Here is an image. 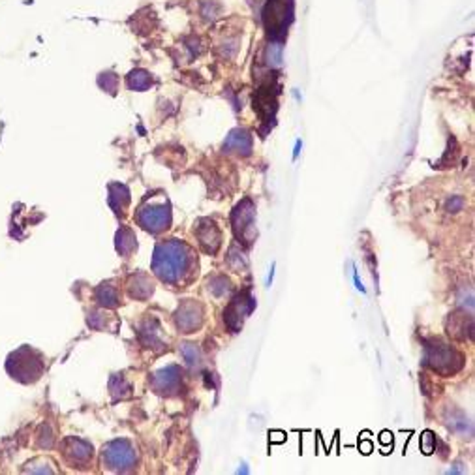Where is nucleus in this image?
Returning a JSON list of instances; mask_svg holds the SVG:
<instances>
[{"label": "nucleus", "mask_w": 475, "mask_h": 475, "mask_svg": "<svg viewBox=\"0 0 475 475\" xmlns=\"http://www.w3.org/2000/svg\"><path fill=\"white\" fill-rule=\"evenodd\" d=\"M6 370L16 382L31 385L36 383L43 372H46V359L40 351L31 346H21L19 350L11 351L6 361Z\"/></svg>", "instance_id": "2"}, {"label": "nucleus", "mask_w": 475, "mask_h": 475, "mask_svg": "<svg viewBox=\"0 0 475 475\" xmlns=\"http://www.w3.org/2000/svg\"><path fill=\"white\" fill-rule=\"evenodd\" d=\"M263 21L271 36H284L291 21V0H268L263 10Z\"/></svg>", "instance_id": "5"}, {"label": "nucleus", "mask_w": 475, "mask_h": 475, "mask_svg": "<svg viewBox=\"0 0 475 475\" xmlns=\"http://www.w3.org/2000/svg\"><path fill=\"white\" fill-rule=\"evenodd\" d=\"M62 454L73 468H87L88 462L93 460V445L85 439L66 438L62 444Z\"/></svg>", "instance_id": "6"}, {"label": "nucleus", "mask_w": 475, "mask_h": 475, "mask_svg": "<svg viewBox=\"0 0 475 475\" xmlns=\"http://www.w3.org/2000/svg\"><path fill=\"white\" fill-rule=\"evenodd\" d=\"M152 85V78L145 70H135L128 75V87L132 90H147Z\"/></svg>", "instance_id": "16"}, {"label": "nucleus", "mask_w": 475, "mask_h": 475, "mask_svg": "<svg viewBox=\"0 0 475 475\" xmlns=\"http://www.w3.org/2000/svg\"><path fill=\"white\" fill-rule=\"evenodd\" d=\"M196 235H197V243H199V246H202L207 254L218 252L222 237H220V231H218L216 224L212 222V220H202L196 229Z\"/></svg>", "instance_id": "10"}, {"label": "nucleus", "mask_w": 475, "mask_h": 475, "mask_svg": "<svg viewBox=\"0 0 475 475\" xmlns=\"http://www.w3.org/2000/svg\"><path fill=\"white\" fill-rule=\"evenodd\" d=\"M254 308V299L248 297V295H241L237 299L233 301L229 308L226 312V323L229 325L231 330H237L239 327L243 325V318L252 312Z\"/></svg>", "instance_id": "11"}, {"label": "nucleus", "mask_w": 475, "mask_h": 475, "mask_svg": "<svg viewBox=\"0 0 475 475\" xmlns=\"http://www.w3.org/2000/svg\"><path fill=\"white\" fill-rule=\"evenodd\" d=\"M152 385L162 395H173L181 385V368L167 367L164 370L156 372L152 377Z\"/></svg>", "instance_id": "12"}, {"label": "nucleus", "mask_w": 475, "mask_h": 475, "mask_svg": "<svg viewBox=\"0 0 475 475\" xmlns=\"http://www.w3.org/2000/svg\"><path fill=\"white\" fill-rule=\"evenodd\" d=\"M175 321L182 333H196L203 323V306L196 301L188 299L177 310Z\"/></svg>", "instance_id": "7"}, {"label": "nucleus", "mask_w": 475, "mask_h": 475, "mask_svg": "<svg viewBox=\"0 0 475 475\" xmlns=\"http://www.w3.org/2000/svg\"><path fill=\"white\" fill-rule=\"evenodd\" d=\"M137 248L135 243V235L130 227H122L119 233H117V250H119L122 256H130Z\"/></svg>", "instance_id": "14"}, {"label": "nucleus", "mask_w": 475, "mask_h": 475, "mask_svg": "<svg viewBox=\"0 0 475 475\" xmlns=\"http://www.w3.org/2000/svg\"><path fill=\"white\" fill-rule=\"evenodd\" d=\"M135 220L145 231L158 235L171 226V207L167 199H145L135 212Z\"/></svg>", "instance_id": "3"}, {"label": "nucleus", "mask_w": 475, "mask_h": 475, "mask_svg": "<svg viewBox=\"0 0 475 475\" xmlns=\"http://www.w3.org/2000/svg\"><path fill=\"white\" fill-rule=\"evenodd\" d=\"M103 464L111 471H130L135 468L137 454L128 439H115L102 451Z\"/></svg>", "instance_id": "4"}, {"label": "nucleus", "mask_w": 475, "mask_h": 475, "mask_svg": "<svg viewBox=\"0 0 475 475\" xmlns=\"http://www.w3.org/2000/svg\"><path fill=\"white\" fill-rule=\"evenodd\" d=\"M96 299L100 301V305H103L105 308H115L119 306V291L113 288L111 284H102L96 291Z\"/></svg>", "instance_id": "15"}, {"label": "nucleus", "mask_w": 475, "mask_h": 475, "mask_svg": "<svg viewBox=\"0 0 475 475\" xmlns=\"http://www.w3.org/2000/svg\"><path fill=\"white\" fill-rule=\"evenodd\" d=\"M454 359H462V357H460L453 348L445 346V344H439V346L436 348H429V351H427V362H429L434 370L444 372V374H447V372L453 374V372L459 370L456 367H453Z\"/></svg>", "instance_id": "8"}, {"label": "nucleus", "mask_w": 475, "mask_h": 475, "mask_svg": "<svg viewBox=\"0 0 475 475\" xmlns=\"http://www.w3.org/2000/svg\"><path fill=\"white\" fill-rule=\"evenodd\" d=\"M224 149L227 152H237V155H250L252 150V137L248 135V132L244 130H233L231 134L227 135L226 143H224Z\"/></svg>", "instance_id": "13"}, {"label": "nucleus", "mask_w": 475, "mask_h": 475, "mask_svg": "<svg viewBox=\"0 0 475 475\" xmlns=\"http://www.w3.org/2000/svg\"><path fill=\"white\" fill-rule=\"evenodd\" d=\"M140 289H145L149 295L152 293V289H155L145 274H137V276L132 278V286H130V293H132V297H137V299H140Z\"/></svg>", "instance_id": "17"}, {"label": "nucleus", "mask_w": 475, "mask_h": 475, "mask_svg": "<svg viewBox=\"0 0 475 475\" xmlns=\"http://www.w3.org/2000/svg\"><path fill=\"white\" fill-rule=\"evenodd\" d=\"M197 256L179 239H167L156 244L152 256V273L173 288H186L197 278Z\"/></svg>", "instance_id": "1"}, {"label": "nucleus", "mask_w": 475, "mask_h": 475, "mask_svg": "<svg viewBox=\"0 0 475 475\" xmlns=\"http://www.w3.org/2000/svg\"><path fill=\"white\" fill-rule=\"evenodd\" d=\"M233 229L237 239L243 241H248V233H254V207L248 199H244L233 212Z\"/></svg>", "instance_id": "9"}]
</instances>
